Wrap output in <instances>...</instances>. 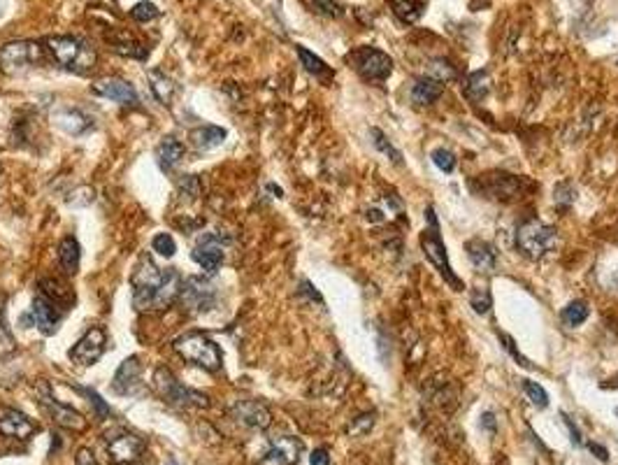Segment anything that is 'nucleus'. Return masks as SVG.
Masks as SVG:
<instances>
[{
    "instance_id": "nucleus-27",
    "label": "nucleus",
    "mask_w": 618,
    "mask_h": 465,
    "mask_svg": "<svg viewBox=\"0 0 618 465\" xmlns=\"http://www.w3.org/2000/svg\"><path fill=\"white\" fill-rule=\"evenodd\" d=\"M488 72L486 70H477L472 72L470 79H467V89H465V93H467V98H472V101H483V96L488 93Z\"/></svg>"
},
{
    "instance_id": "nucleus-4",
    "label": "nucleus",
    "mask_w": 618,
    "mask_h": 465,
    "mask_svg": "<svg viewBox=\"0 0 618 465\" xmlns=\"http://www.w3.org/2000/svg\"><path fill=\"white\" fill-rule=\"evenodd\" d=\"M175 351L186 361L200 365L203 370L216 372L221 368V349L212 337L203 333H184L175 340Z\"/></svg>"
},
{
    "instance_id": "nucleus-1",
    "label": "nucleus",
    "mask_w": 618,
    "mask_h": 465,
    "mask_svg": "<svg viewBox=\"0 0 618 465\" xmlns=\"http://www.w3.org/2000/svg\"><path fill=\"white\" fill-rule=\"evenodd\" d=\"M182 294L177 270H161L147 256L139 258L132 272V303L137 310H165Z\"/></svg>"
},
{
    "instance_id": "nucleus-19",
    "label": "nucleus",
    "mask_w": 618,
    "mask_h": 465,
    "mask_svg": "<svg viewBox=\"0 0 618 465\" xmlns=\"http://www.w3.org/2000/svg\"><path fill=\"white\" fill-rule=\"evenodd\" d=\"M31 316H33V321H35V326H37L40 330H42L44 335H51L56 330L58 312H56V305L51 303L46 296L40 294L35 301H33V305H31Z\"/></svg>"
},
{
    "instance_id": "nucleus-44",
    "label": "nucleus",
    "mask_w": 618,
    "mask_h": 465,
    "mask_svg": "<svg viewBox=\"0 0 618 465\" xmlns=\"http://www.w3.org/2000/svg\"><path fill=\"white\" fill-rule=\"evenodd\" d=\"M314 8L318 12H323V15H328V17H337V15H340V8H337L335 0H314Z\"/></svg>"
},
{
    "instance_id": "nucleus-10",
    "label": "nucleus",
    "mask_w": 618,
    "mask_h": 465,
    "mask_svg": "<svg viewBox=\"0 0 618 465\" xmlns=\"http://www.w3.org/2000/svg\"><path fill=\"white\" fill-rule=\"evenodd\" d=\"M37 394H40V405L49 412V416L54 418L58 426L70 428V430H84L86 428V418L79 414L77 409H72V407H68V405L58 403L56 398L49 394V389H46V387H40Z\"/></svg>"
},
{
    "instance_id": "nucleus-6",
    "label": "nucleus",
    "mask_w": 618,
    "mask_h": 465,
    "mask_svg": "<svg viewBox=\"0 0 618 465\" xmlns=\"http://www.w3.org/2000/svg\"><path fill=\"white\" fill-rule=\"evenodd\" d=\"M556 244H558V230L553 226L537 221V219L523 223L516 232V247L521 249V254H526L530 258H542L544 254H549Z\"/></svg>"
},
{
    "instance_id": "nucleus-8",
    "label": "nucleus",
    "mask_w": 618,
    "mask_h": 465,
    "mask_svg": "<svg viewBox=\"0 0 618 465\" xmlns=\"http://www.w3.org/2000/svg\"><path fill=\"white\" fill-rule=\"evenodd\" d=\"M351 61H354V68L358 70V75L365 79H372V82H381L390 75L393 70V61H390L388 54L375 49V46H361L351 54Z\"/></svg>"
},
{
    "instance_id": "nucleus-15",
    "label": "nucleus",
    "mask_w": 618,
    "mask_h": 465,
    "mask_svg": "<svg viewBox=\"0 0 618 465\" xmlns=\"http://www.w3.org/2000/svg\"><path fill=\"white\" fill-rule=\"evenodd\" d=\"M91 89H93V93H98V96H103V98H110V101H114L119 105H137V91L132 89V84L123 82V79H119V77L96 79Z\"/></svg>"
},
{
    "instance_id": "nucleus-38",
    "label": "nucleus",
    "mask_w": 618,
    "mask_h": 465,
    "mask_svg": "<svg viewBox=\"0 0 618 465\" xmlns=\"http://www.w3.org/2000/svg\"><path fill=\"white\" fill-rule=\"evenodd\" d=\"M470 303H472V307H474L477 314H486V312L490 310V305H493V301H490V294L486 289H474V291H472Z\"/></svg>"
},
{
    "instance_id": "nucleus-37",
    "label": "nucleus",
    "mask_w": 618,
    "mask_h": 465,
    "mask_svg": "<svg viewBox=\"0 0 618 465\" xmlns=\"http://www.w3.org/2000/svg\"><path fill=\"white\" fill-rule=\"evenodd\" d=\"M130 17L135 19V22H139V24H147V22H151V19L158 17V8H156L154 3H147V0H142V3H137L135 8L130 10Z\"/></svg>"
},
{
    "instance_id": "nucleus-42",
    "label": "nucleus",
    "mask_w": 618,
    "mask_h": 465,
    "mask_svg": "<svg viewBox=\"0 0 618 465\" xmlns=\"http://www.w3.org/2000/svg\"><path fill=\"white\" fill-rule=\"evenodd\" d=\"M556 201L563 203V205H572L576 201V189L572 184H563L556 189Z\"/></svg>"
},
{
    "instance_id": "nucleus-30",
    "label": "nucleus",
    "mask_w": 618,
    "mask_h": 465,
    "mask_svg": "<svg viewBox=\"0 0 618 465\" xmlns=\"http://www.w3.org/2000/svg\"><path fill=\"white\" fill-rule=\"evenodd\" d=\"M298 58H300V63L304 65V70L311 72V75H328V65H325L323 58H318L316 54H311L309 49H304V46H298Z\"/></svg>"
},
{
    "instance_id": "nucleus-40",
    "label": "nucleus",
    "mask_w": 618,
    "mask_h": 465,
    "mask_svg": "<svg viewBox=\"0 0 618 465\" xmlns=\"http://www.w3.org/2000/svg\"><path fill=\"white\" fill-rule=\"evenodd\" d=\"M179 191H182V194L189 196L191 201H196V198L203 194L200 179H198L196 175H186V177L182 179V182H179Z\"/></svg>"
},
{
    "instance_id": "nucleus-46",
    "label": "nucleus",
    "mask_w": 618,
    "mask_h": 465,
    "mask_svg": "<svg viewBox=\"0 0 618 465\" xmlns=\"http://www.w3.org/2000/svg\"><path fill=\"white\" fill-rule=\"evenodd\" d=\"M563 421H565V426L569 428V435H572V442H574V444H581V433H579V430H576V426L572 423V418H569L567 414H563Z\"/></svg>"
},
{
    "instance_id": "nucleus-26",
    "label": "nucleus",
    "mask_w": 618,
    "mask_h": 465,
    "mask_svg": "<svg viewBox=\"0 0 618 465\" xmlns=\"http://www.w3.org/2000/svg\"><path fill=\"white\" fill-rule=\"evenodd\" d=\"M147 77H149V86H151V91H154V96L163 105H170L172 96H175V82H172L170 77H165V72H161V70H149Z\"/></svg>"
},
{
    "instance_id": "nucleus-36",
    "label": "nucleus",
    "mask_w": 618,
    "mask_h": 465,
    "mask_svg": "<svg viewBox=\"0 0 618 465\" xmlns=\"http://www.w3.org/2000/svg\"><path fill=\"white\" fill-rule=\"evenodd\" d=\"M523 391H526L528 398L533 400V405H537V407H547V405H549V394L537 382L523 380Z\"/></svg>"
},
{
    "instance_id": "nucleus-28",
    "label": "nucleus",
    "mask_w": 618,
    "mask_h": 465,
    "mask_svg": "<svg viewBox=\"0 0 618 465\" xmlns=\"http://www.w3.org/2000/svg\"><path fill=\"white\" fill-rule=\"evenodd\" d=\"M112 42H114V51H117V54L132 56V58H147V46H142L139 42H135V40H132L130 35H126V33H121V40L112 37Z\"/></svg>"
},
{
    "instance_id": "nucleus-34",
    "label": "nucleus",
    "mask_w": 618,
    "mask_h": 465,
    "mask_svg": "<svg viewBox=\"0 0 618 465\" xmlns=\"http://www.w3.org/2000/svg\"><path fill=\"white\" fill-rule=\"evenodd\" d=\"M393 10L404 24H414L416 19L421 17V10H418L411 0H393Z\"/></svg>"
},
{
    "instance_id": "nucleus-22",
    "label": "nucleus",
    "mask_w": 618,
    "mask_h": 465,
    "mask_svg": "<svg viewBox=\"0 0 618 465\" xmlns=\"http://www.w3.org/2000/svg\"><path fill=\"white\" fill-rule=\"evenodd\" d=\"M156 163L163 172H170L177 168V163L184 158V144L175 137H165L156 147Z\"/></svg>"
},
{
    "instance_id": "nucleus-39",
    "label": "nucleus",
    "mask_w": 618,
    "mask_h": 465,
    "mask_svg": "<svg viewBox=\"0 0 618 465\" xmlns=\"http://www.w3.org/2000/svg\"><path fill=\"white\" fill-rule=\"evenodd\" d=\"M433 163L437 165V168H440L442 172H454L456 170V156L451 154L449 149H435L433 151Z\"/></svg>"
},
{
    "instance_id": "nucleus-2",
    "label": "nucleus",
    "mask_w": 618,
    "mask_h": 465,
    "mask_svg": "<svg viewBox=\"0 0 618 465\" xmlns=\"http://www.w3.org/2000/svg\"><path fill=\"white\" fill-rule=\"evenodd\" d=\"M51 56L56 58V63H61L65 70H72L77 75H86L96 68V51L89 44L82 42L79 37L61 35V37H49L46 40Z\"/></svg>"
},
{
    "instance_id": "nucleus-16",
    "label": "nucleus",
    "mask_w": 618,
    "mask_h": 465,
    "mask_svg": "<svg viewBox=\"0 0 618 465\" xmlns=\"http://www.w3.org/2000/svg\"><path fill=\"white\" fill-rule=\"evenodd\" d=\"M35 430H37V426L26 414H22V412L10 409V407H0V433L5 437L28 440Z\"/></svg>"
},
{
    "instance_id": "nucleus-41",
    "label": "nucleus",
    "mask_w": 618,
    "mask_h": 465,
    "mask_svg": "<svg viewBox=\"0 0 618 465\" xmlns=\"http://www.w3.org/2000/svg\"><path fill=\"white\" fill-rule=\"evenodd\" d=\"M372 423H375V412H370V414H361L354 418V423L349 426V435H365L368 430L372 428Z\"/></svg>"
},
{
    "instance_id": "nucleus-43",
    "label": "nucleus",
    "mask_w": 618,
    "mask_h": 465,
    "mask_svg": "<svg viewBox=\"0 0 618 465\" xmlns=\"http://www.w3.org/2000/svg\"><path fill=\"white\" fill-rule=\"evenodd\" d=\"M82 391H84V394H86V396H89V398H91V405H93V407H96V412H98V416H108V414H110V407H108V405H105V403H103V398H101V396H98V394H96V391H93V389H82Z\"/></svg>"
},
{
    "instance_id": "nucleus-13",
    "label": "nucleus",
    "mask_w": 618,
    "mask_h": 465,
    "mask_svg": "<svg viewBox=\"0 0 618 465\" xmlns=\"http://www.w3.org/2000/svg\"><path fill=\"white\" fill-rule=\"evenodd\" d=\"M182 301L184 307L189 312H207L212 305H214V287L209 282H203L198 277L186 279V284L182 287Z\"/></svg>"
},
{
    "instance_id": "nucleus-49",
    "label": "nucleus",
    "mask_w": 618,
    "mask_h": 465,
    "mask_svg": "<svg viewBox=\"0 0 618 465\" xmlns=\"http://www.w3.org/2000/svg\"><path fill=\"white\" fill-rule=\"evenodd\" d=\"M368 219H370V221L381 223V221H384V212H381V210H370V212H368Z\"/></svg>"
},
{
    "instance_id": "nucleus-35",
    "label": "nucleus",
    "mask_w": 618,
    "mask_h": 465,
    "mask_svg": "<svg viewBox=\"0 0 618 465\" xmlns=\"http://www.w3.org/2000/svg\"><path fill=\"white\" fill-rule=\"evenodd\" d=\"M430 77L440 79V82H449V79H456V68L447 58H437V61L430 63Z\"/></svg>"
},
{
    "instance_id": "nucleus-21",
    "label": "nucleus",
    "mask_w": 618,
    "mask_h": 465,
    "mask_svg": "<svg viewBox=\"0 0 618 465\" xmlns=\"http://www.w3.org/2000/svg\"><path fill=\"white\" fill-rule=\"evenodd\" d=\"M51 119L56 121L58 128H63L65 133H70V135H82V133L91 128V119L84 117L79 110H70V108L56 110L54 115H51Z\"/></svg>"
},
{
    "instance_id": "nucleus-31",
    "label": "nucleus",
    "mask_w": 618,
    "mask_h": 465,
    "mask_svg": "<svg viewBox=\"0 0 618 465\" xmlns=\"http://www.w3.org/2000/svg\"><path fill=\"white\" fill-rule=\"evenodd\" d=\"M370 135H372V144H375V147H377V151H384V154H388V158H390V161H393V163L402 165V154L393 147V144H390V140H388L386 135H384L381 130H379V128H372V130H370Z\"/></svg>"
},
{
    "instance_id": "nucleus-5",
    "label": "nucleus",
    "mask_w": 618,
    "mask_h": 465,
    "mask_svg": "<svg viewBox=\"0 0 618 465\" xmlns=\"http://www.w3.org/2000/svg\"><path fill=\"white\" fill-rule=\"evenodd\" d=\"M154 389L158 391V396L163 398L168 405H175V407H209V398L200 394V391H194L189 387H184L182 382L177 380L175 375L168 368H158L154 372Z\"/></svg>"
},
{
    "instance_id": "nucleus-47",
    "label": "nucleus",
    "mask_w": 618,
    "mask_h": 465,
    "mask_svg": "<svg viewBox=\"0 0 618 465\" xmlns=\"http://www.w3.org/2000/svg\"><path fill=\"white\" fill-rule=\"evenodd\" d=\"M77 465H96V461H93V454L89 449H82L77 454Z\"/></svg>"
},
{
    "instance_id": "nucleus-32",
    "label": "nucleus",
    "mask_w": 618,
    "mask_h": 465,
    "mask_svg": "<svg viewBox=\"0 0 618 465\" xmlns=\"http://www.w3.org/2000/svg\"><path fill=\"white\" fill-rule=\"evenodd\" d=\"M12 351H15V337L5 321V296H0V356H10Z\"/></svg>"
},
{
    "instance_id": "nucleus-48",
    "label": "nucleus",
    "mask_w": 618,
    "mask_h": 465,
    "mask_svg": "<svg viewBox=\"0 0 618 465\" xmlns=\"http://www.w3.org/2000/svg\"><path fill=\"white\" fill-rule=\"evenodd\" d=\"M588 449H590V451H593V454H595L597 458H600V461H609V454H607V449H604V447H600V444L590 442V444H588Z\"/></svg>"
},
{
    "instance_id": "nucleus-9",
    "label": "nucleus",
    "mask_w": 618,
    "mask_h": 465,
    "mask_svg": "<svg viewBox=\"0 0 618 465\" xmlns=\"http://www.w3.org/2000/svg\"><path fill=\"white\" fill-rule=\"evenodd\" d=\"M105 344H108V335H105L103 328L96 326V328H89L79 337L75 347L68 351V356L70 361H75L79 365H91L105 354Z\"/></svg>"
},
{
    "instance_id": "nucleus-3",
    "label": "nucleus",
    "mask_w": 618,
    "mask_h": 465,
    "mask_svg": "<svg viewBox=\"0 0 618 465\" xmlns=\"http://www.w3.org/2000/svg\"><path fill=\"white\" fill-rule=\"evenodd\" d=\"M425 219H428V223L433 226V228L423 230L421 232V249L425 258H428L430 263L435 265L437 272L444 277V282L449 284V287H454V291H463V282L456 277V272L451 270L449 265V256H447V247H444L442 242V235H440V226H437V217H435V210L428 208L425 210Z\"/></svg>"
},
{
    "instance_id": "nucleus-7",
    "label": "nucleus",
    "mask_w": 618,
    "mask_h": 465,
    "mask_svg": "<svg viewBox=\"0 0 618 465\" xmlns=\"http://www.w3.org/2000/svg\"><path fill=\"white\" fill-rule=\"evenodd\" d=\"M42 61H44V49L40 42L22 40V42H10L0 49V68L8 72V75H17V72L28 70L35 63H42Z\"/></svg>"
},
{
    "instance_id": "nucleus-33",
    "label": "nucleus",
    "mask_w": 618,
    "mask_h": 465,
    "mask_svg": "<svg viewBox=\"0 0 618 465\" xmlns=\"http://www.w3.org/2000/svg\"><path fill=\"white\" fill-rule=\"evenodd\" d=\"M151 247H154L156 254H161L165 258H172L177 254V242L170 232H158L154 240H151Z\"/></svg>"
},
{
    "instance_id": "nucleus-18",
    "label": "nucleus",
    "mask_w": 618,
    "mask_h": 465,
    "mask_svg": "<svg viewBox=\"0 0 618 465\" xmlns=\"http://www.w3.org/2000/svg\"><path fill=\"white\" fill-rule=\"evenodd\" d=\"M137 382H139V361H137V356H130L119 365L114 382H112V389L121 396H132L139 391Z\"/></svg>"
},
{
    "instance_id": "nucleus-50",
    "label": "nucleus",
    "mask_w": 618,
    "mask_h": 465,
    "mask_svg": "<svg viewBox=\"0 0 618 465\" xmlns=\"http://www.w3.org/2000/svg\"><path fill=\"white\" fill-rule=\"evenodd\" d=\"M616 414H618V409H616Z\"/></svg>"
},
{
    "instance_id": "nucleus-17",
    "label": "nucleus",
    "mask_w": 618,
    "mask_h": 465,
    "mask_svg": "<svg viewBox=\"0 0 618 465\" xmlns=\"http://www.w3.org/2000/svg\"><path fill=\"white\" fill-rule=\"evenodd\" d=\"M194 261L200 265L207 275H214V272L221 268L223 249H221V244H216L214 235H207L205 240H200V244H198L196 251H194Z\"/></svg>"
},
{
    "instance_id": "nucleus-20",
    "label": "nucleus",
    "mask_w": 618,
    "mask_h": 465,
    "mask_svg": "<svg viewBox=\"0 0 618 465\" xmlns=\"http://www.w3.org/2000/svg\"><path fill=\"white\" fill-rule=\"evenodd\" d=\"M444 93V82L435 77H423L411 86V103L418 105V108H428L435 101H440Z\"/></svg>"
},
{
    "instance_id": "nucleus-11",
    "label": "nucleus",
    "mask_w": 618,
    "mask_h": 465,
    "mask_svg": "<svg viewBox=\"0 0 618 465\" xmlns=\"http://www.w3.org/2000/svg\"><path fill=\"white\" fill-rule=\"evenodd\" d=\"M144 440L135 433L119 430L114 435H108V454L114 463H132L142 456Z\"/></svg>"
},
{
    "instance_id": "nucleus-25",
    "label": "nucleus",
    "mask_w": 618,
    "mask_h": 465,
    "mask_svg": "<svg viewBox=\"0 0 618 465\" xmlns=\"http://www.w3.org/2000/svg\"><path fill=\"white\" fill-rule=\"evenodd\" d=\"M79 258H82V249L75 237H63L58 244V263L63 265V270L68 275H75L79 268Z\"/></svg>"
},
{
    "instance_id": "nucleus-45",
    "label": "nucleus",
    "mask_w": 618,
    "mask_h": 465,
    "mask_svg": "<svg viewBox=\"0 0 618 465\" xmlns=\"http://www.w3.org/2000/svg\"><path fill=\"white\" fill-rule=\"evenodd\" d=\"M309 465H330L328 449H314L309 456Z\"/></svg>"
},
{
    "instance_id": "nucleus-23",
    "label": "nucleus",
    "mask_w": 618,
    "mask_h": 465,
    "mask_svg": "<svg viewBox=\"0 0 618 465\" xmlns=\"http://www.w3.org/2000/svg\"><path fill=\"white\" fill-rule=\"evenodd\" d=\"M467 254H470V261L472 265H474L479 272H490L495 268V251L493 247H490L488 242L483 240H472L467 242Z\"/></svg>"
},
{
    "instance_id": "nucleus-12",
    "label": "nucleus",
    "mask_w": 618,
    "mask_h": 465,
    "mask_svg": "<svg viewBox=\"0 0 618 465\" xmlns=\"http://www.w3.org/2000/svg\"><path fill=\"white\" fill-rule=\"evenodd\" d=\"M304 449V444L293 435H282L275 437L268 449V454L263 456V461L258 465H293L298 463Z\"/></svg>"
},
{
    "instance_id": "nucleus-14",
    "label": "nucleus",
    "mask_w": 618,
    "mask_h": 465,
    "mask_svg": "<svg viewBox=\"0 0 618 465\" xmlns=\"http://www.w3.org/2000/svg\"><path fill=\"white\" fill-rule=\"evenodd\" d=\"M230 414L235 421H240L242 426L256 428V430H265L272 423L270 409L258 400H237L230 407Z\"/></svg>"
},
{
    "instance_id": "nucleus-24",
    "label": "nucleus",
    "mask_w": 618,
    "mask_h": 465,
    "mask_svg": "<svg viewBox=\"0 0 618 465\" xmlns=\"http://www.w3.org/2000/svg\"><path fill=\"white\" fill-rule=\"evenodd\" d=\"M225 128H218V126H200V128L191 130V142H194V147L207 151V149H214L218 147V144H223L225 140Z\"/></svg>"
},
{
    "instance_id": "nucleus-29",
    "label": "nucleus",
    "mask_w": 618,
    "mask_h": 465,
    "mask_svg": "<svg viewBox=\"0 0 618 465\" xmlns=\"http://www.w3.org/2000/svg\"><path fill=\"white\" fill-rule=\"evenodd\" d=\"M588 314H590V307L586 301H572L563 310V321L567 326H572V328H576V326H581L586 321Z\"/></svg>"
}]
</instances>
